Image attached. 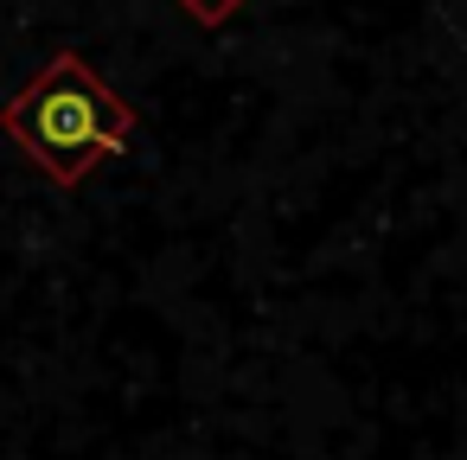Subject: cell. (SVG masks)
Returning <instances> with one entry per match:
<instances>
[{"label": "cell", "mask_w": 467, "mask_h": 460, "mask_svg": "<svg viewBox=\"0 0 467 460\" xmlns=\"http://www.w3.org/2000/svg\"><path fill=\"white\" fill-rule=\"evenodd\" d=\"M7 128L33 148L39 167H52L58 179H78L84 167H97L109 148L129 141V109L78 58H58L33 90H20V103L7 109Z\"/></svg>", "instance_id": "obj_1"}]
</instances>
